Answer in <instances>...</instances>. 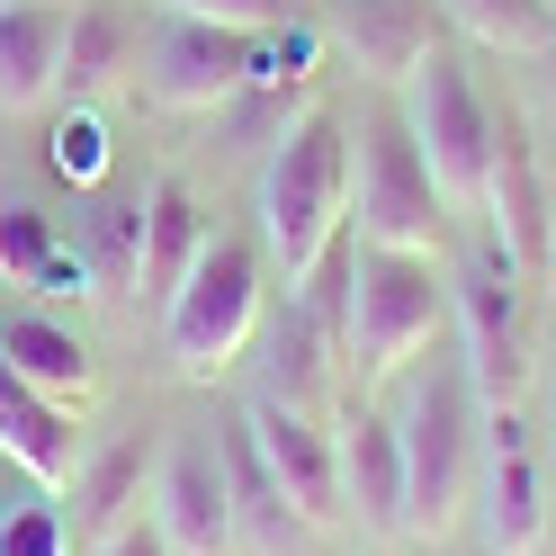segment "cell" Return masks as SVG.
<instances>
[{"instance_id":"cell-13","label":"cell","mask_w":556,"mask_h":556,"mask_svg":"<svg viewBox=\"0 0 556 556\" xmlns=\"http://www.w3.org/2000/svg\"><path fill=\"white\" fill-rule=\"evenodd\" d=\"M440 27H448L440 0H341L332 27H324V46H341L368 81H413L422 54L440 46Z\"/></svg>"},{"instance_id":"cell-24","label":"cell","mask_w":556,"mask_h":556,"mask_svg":"<svg viewBox=\"0 0 556 556\" xmlns=\"http://www.w3.org/2000/svg\"><path fill=\"white\" fill-rule=\"evenodd\" d=\"M46 252H54V216L46 206H0V288H27V278L46 269Z\"/></svg>"},{"instance_id":"cell-28","label":"cell","mask_w":556,"mask_h":556,"mask_svg":"<svg viewBox=\"0 0 556 556\" xmlns=\"http://www.w3.org/2000/svg\"><path fill=\"white\" fill-rule=\"evenodd\" d=\"M99 556H170V539L153 530V520H144V511H135V520H126V530H109V539H99Z\"/></svg>"},{"instance_id":"cell-27","label":"cell","mask_w":556,"mask_h":556,"mask_svg":"<svg viewBox=\"0 0 556 556\" xmlns=\"http://www.w3.org/2000/svg\"><path fill=\"white\" fill-rule=\"evenodd\" d=\"M90 278H99V269H90V252H63V242H54V252H46V269L27 278V296H46V305H63V296H73V305H81V296H90Z\"/></svg>"},{"instance_id":"cell-22","label":"cell","mask_w":556,"mask_h":556,"mask_svg":"<svg viewBox=\"0 0 556 556\" xmlns=\"http://www.w3.org/2000/svg\"><path fill=\"white\" fill-rule=\"evenodd\" d=\"M90 269L135 288V269H144V198H99L90 206Z\"/></svg>"},{"instance_id":"cell-8","label":"cell","mask_w":556,"mask_h":556,"mask_svg":"<svg viewBox=\"0 0 556 556\" xmlns=\"http://www.w3.org/2000/svg\"><path fill=\"white\" fill-rule=\"evenodd\" d=\"M233 431L252 440V458L269 467V484H278V494H288L305 520H315L324 539L341 530V520H351V503H341V448H332V431L315 422V404H288V395H252Z\"/></svg>"},{"instance_id":"cell-1","label":"cell","mask_w":556,"mask_h":556,"mask_svg":"<svg viewBox=\"0 0 556 556\" xmlns=\"http://www.w3.org/2000/svg\"><path fill=\"white\" fill-rule=\"evenodd\" d=\"M252 216H261V252L278 261L288 288H305V278L341 252V225H351V126H341L324 99L269 144Z\"/></svg>"},{"instance_id":"cell-17","label":"cell","mask_w":556,"mask_h":556,"mask_svg":"<svg viewBox=\"0 0 556 556\" xmlns=\"http://www.w3.org/2000/svg\"><path fill=\"white\" fill-rule=\"evenodd\" d=\"M341 448V503H351L377 539H404V440L387 413H351L332 431Z\"/></svg>"},{"instance_id":"cell-30","label":"cell","mask_w":556,"mask_h":556,"mask_svg":"<svg viewBox=\"0 0 556 556\" xmlns=\"http://www.w3.org/2000/svg\"><path fill=\"white\" fill-rule=\"evenodd\" d=\"M46 10H73V0H46Z\"/></svg>"},{"instance_id":"cell-29","label":"cell","mask_w":556,"mask_h":556,"mask_svg":"<svg viewBox=\"0 0 556 556\" xmlns=\"http://www.w3.org/2000/svg\"><path fill=\"white\" fill-rule=\"evenodd\" d=\"M547 73H539V99H547V117H556V54H539Z\"/></svg>"},{"instance_id":"cell-16","label":"cell","mask_w":556,"mask_h":556,"mask_svg":"<svg viewBox=\"0 0 556 556\" xmlns=\"http://www.w3.org/2000/svg\"><path fill=\"white\" fill-rule=\"evenodd\" d=\"M216 448H225V494H233V556H315L324 530L269 484V467L252 458V440L225 431Z\"/></svg>"},{"instance_id":"cell-9","label":"cell","mask_w":556,"mask_h":556,"mask_svg":"<svg viewBox=\"0 0 556 556\" xmlns=\"http://www.w3.org/2000/svg\"><path fill=\"white\" fill-rule=\"evenodd\" d=\"M476 216H484V242H494L520 278H547V261H556V216H547V170H539V153H530V135H520V117H494Z\"/></svg>"},{"instance_id":"cell-14","label":"cell","mask_w":556,"mask_h":556,"mask_svg":"<svg viewBox=\"0 0 556 556\" xmlns=\"http://www.w3.org/2000/svg\"><path fill=\"white\" fill-rule=\"evenodd\" d=\"M126 81H144V18L126 0H73V18H63V99L99 109Z\"/></svg>"},{"instance_id":"cell-15","label":"cell","mask_w":556,"mask_h":556,"mask_svg":"<svg viewBox=\"0 0 556 556\" xmlns=\"http://www.w3.org/2000/svg\"><path fill=\"white\" fill-rule=\"evenodd\" d=\"M63 18L46 0H0V117H37L63 99Z\"/></svg>"},{"instance_id":"cell-23","label":"cell","mask_w":556,"mask_h":556,"mask_svg":"<svg viewBox=\"0 0 556 556\" xmlns=\"http://www.w3.org/2000/svg\"><path fill=\"white\" fill-rule=\"evenodd\" d=\"M46 162H54V180H73V189L109 180V126H99V109H63L46 126Z\"/></svg>"},{"instance_id":"cell-12","label":"cell","mask_w":556,"mask_h":556,"mask_svg":"<svg viewBox=\"0 0 556 556\" xmlns=\"http://www.w3.org/2000/svg\"><path fill=\"white\" fill-rule=\"evenodd\" d=\"M153 530L170 556H233V494H225V448L180 431L153 458Z\"/></svg>"},{"instance_id":"cell-4","label":"cell","mask_w":556,"mask_h":556,"mask_svg":"<svg viewBox=\"0 0 556 556\" xmlns=\"http://www.w3.org/2000/svg\"><path fill=\"white\" fill-rule=\"evenodd\" d=\"M404 135L422 153L431 189L448 198V216H476V189H484V144H494V109H484L476 73L448 46L422 54V73L404 81Z\"/></svg>"},{"instance_id":"cell-25","label":"cell","mask_w":556,"mask_h":556,"mask_svg":"<svg viewBox=\"0 0 556 556\" xmlns=\"http://www.w3.org/2000/svg\"><path fill=\"white\" fill-rule=\"evenodd\" d=\"M0 556H73V520L54 503H18L0 520Z\"/></svg>"},{"instance_id":"cell-18","label":"cell","mask_w":556,"mask_h":556,"mask_svg":"<svg viewBox=\"0 0 556 556\" xmlns=\"http://www.w3.org/2000/svg\"><path fill=\"white\" fill-rule=\"evenodd\" d=\"M0 368L18 387H37L46 404H63V413H81L99 395V359L81 351V332H63L46 315H0Z\"/></svg>"},{"instance_id":"cell-2","label":"cell","mask_w":556,"mask_h":556,"mask_svg":"<svg viewBox=\"0 0 556 556\" xmlns=\"http://www.w3.org/2000/svg\"><path fill=\"white\" fill-rule=\"evenodd\" d=\"M476 431H484V404L467 395V368L422 377L404 404V539L413 547H440L448 530L467 520L476 503Z\"/></svg>"},{"instance_id":"cell-11","label":"cell","mask_w":556,"mask_h":556,"mask_svg":"<svg viewBox=\"0 0 556 556\" xmlns=\"http://www.w3.org/2000/svg\"><path fill=\"white\" fill-rule=\"evenodd\" d=\"M242 63H252V37L206 27V18H162L144 37V90L170 117H216V109H233Z\"/></svg>"},{"instance_id":"cell-6","label":"cell","mask_w":556,"mask_h":556,"mask_svg":"<svg viewBox=\"0 0 556 556\" xmlns=\"http://www.w3.org/2000/svg\"><path fill=\"white\" fill-rule=\"evenodd\" d=\"M351 225H359V252H440L448 198L431 189L404 117L359 135V153H351Z\"/></svg>"},{"instance_id":"cell-20","label":"cell","mask_w":556,"mask_h":556,"mask_svg":"<svg viewBox=\"0 0 556 556\" xmlns=\"http://www.w3.org/2000/svg\"><path fill=\"white\" fill-rule=\"evenodd\" d=\"M440 18L458 27L467 46L511 54V63L556 54V0H440Z\"/></svg>"},{"instance_id":"cell-5","label":"cell","mask_w":556,"mask_h":556,"mask_svg":"<svg viewBox=\"0 0 556 556\" xmlns=\"http://www.w3.org/2000/svg\"><path fill=\"white\" fill-rule=\"evenodd\" d=\"M261 332V252L252 242H206L189 288L162 305V351L180 377H216L242 359V341Z\"/></svg>"},{"instance_id":"cell-3","label":"cell","mask_w":556,"mask_h":556,"mask_svg":"<svg viewBox=\"0 0 556 556\" xmlns=\"http://www.w3.org/2000/svg\"><path fill=\"white\" fill-rule=\"evenodd\" d=\"M448 324V288L431 252H351V296H341V351L359 377H395L413 351H431Z\"/></svg>"},{"instance_id":"cell-10","label":"cell","mask_w":556,"mask_h":556,"mask_svg":"<svg viewBox=\"0 0 556 556\" xmlns=\"http://www.w3.org/2000/svg\"><path fill=\"white\" fill-rule=\"evenodd\" d=\"M476 530L484 556H539L547 547V476L520 413H484V467H476Z\"/></svg>"},{"instance_id":"cell-21","label":"cell","mask_w":556,"mask_h":556,"mask_svg":"<svg viewBox=\"0 0 556 556\" xmlns=\"http://www.w3.org/2000/svg\"><path fill=\"white\" fill-rule=\"evenodd\" d=\"M135 503H144V448H109V458L73 467V530L109 539L135 520Z\"/></svg>"},{"instance_id":"cell-7","label":"cell","mask_w":556,"mask_h":556,"mask_svg":"<svg viewBox=\"0 0 556 556\" xmlns=\"http://www.w3.org/2000/svg\"><path fill=\"white\" fill-rule=\"evenodd\" d=\"M448 296H458V341H467V395L484 413H511L530 395V332H520V269L484 242V252L448 278Z\"/></svg>"},{"instance_id":"cell-26","label":"cell","mask_w":556,"mask_h":556,"mask_svg":"<svg viewBox=\"0 0 556 556\" xmlns=\"http://www.w3.org/2000/svg\"><path fill=\"white\" fill-rule=\"evenodd\" d=\"M170 18H206V27H233V37H261V27L288 18V0H162Z\"/></svg>"},{"instance_id":"cell-19","label":"cell","mask_w":556,"mask_h":556,"mask_svg":"<svg viewBox=\"0 0 556 556\" xmlns=\"http://www.w3.org/2000/svg\"><path fill=\"white\" fill-rule=\"evenodd\" d=\"M206 242H216V233H206L189 180H170V170H162V180L144 189V269H135V288L153 296V315L189 288V269L206 261Z\"/></svg>"}]
</instances>
